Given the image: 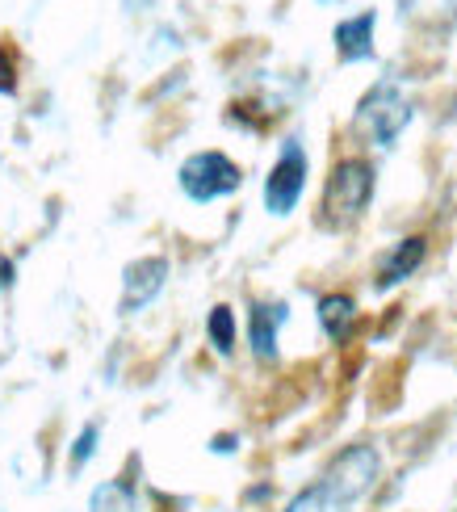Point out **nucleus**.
I'll return each instance as SVG.
<instances>
[{"label": "nucleus", "instance_id": "1", "mask_svg": "<svg viewBox=\"0 0 457 512\" xmlns=\"http://www.w3.org/2000/svg\"><path fill=\"white\" fill-rule=\"evenodd\" d=\"M407 122H411V101L403 97V89L395 80H378L374 89L357 101L353 131L374 147H395V139L407 131Z\"/></svg>", "mask_w": 457, "mask_h": 512}, {"label": "nucleus", "instance_id": "2", "mask_svg": "<svg viewBox=\"0 0 457 512\" xmlns=\"http://www.w3.org/2000/svg\"><path fill=\"white\" fill-rule=\"evenodd\" d=\"M374 198V168L365 160H340L323 185V223L348 227L361 219V210Z\"/></svg>", "mask_w": 457, "mask_h": 512}, {"label": "nucleus", "instance_id": "3", "mask_svg": "<svg viewBox=\"0 0 457 512\" xmlns=\"http://www.w3.org/2000/svg\"><path fill=\"white\" fill-rule=\"evenodd\" d=\"M181 189L189 202H219V198H231L239 185H244V173H239V164L223 152H193L181 173H177Z\"/></svg>", "mask_w": 457, "mask_h": 512}, {"label": "nucleus", "instance_id": "4", "mask_svg": "<svg viewBox=\"0 0 457 512\" xmlns=\"http://www.w3.org/2000/svg\"><path fill=\"white\" fill-rule=\"evenodd\" d=\"M307 152H302L298 139H286L281 143V156L277 164L269 168V181H265V210L277 219H286L290 210L298 206L302 189H307Z\"/></svg>", "mask_w": 457, "mask_h": 512}, {"label": "nucleus", "instance_id": "5", "mask_svg": "<svg viewBox=\"0 0 457 512\" xmlns=\"http://www.w3.org/2000/svg\"><path fill=\"white\" fill-rule=\"evenodd\" d=\"M378 475H382V458L374 445H348L340 458H332L328 471H323V483H328L332 492H340L348 504H357L369 487L378 483Z\"/></svg>", "mask_w": 457, "mask_h": 512}, {"label": "nucleus", "instance_id": "6", "mask_svg": "<svg viewBox=\"0 0 457 512\" xmlns=\"http://www.w3.org/2000/svg\"><path fill=\"white\" fill-rule=\"evenodd\" d=\"M168 282V261L164 256H143V261H130L126 273H122V303L118 311L122 315H135L143 311L151 298H156Z\"/></svg>", "mask_w": 457, "mask_h": 512}, {"label": "nucleus", "instance_id": "7", "mask_svg": "<svg viewBox=\"0 0 457 512\" xmlns=\"http://www.w3.org/2000/svg\"><path fill=\"white\" fill-rule=\"evenodd\" d=\"M374 26H378V13L374 9H365L357 17H344L340 26H336V55L340 63H365V59H374Z\"/></svg>", "mask_w": 457, "mask_h": 512}, {"label": "nucleus", "instance_id": "8", "mask_svg": "<svg viewBox=\"0 0 457 512\" xmlns=\"http://www.w3.org/2000/svg\"><path fill=\"white\" fill-rule=\"evenodd\" d=\"M286 324V303H252L248 311V345L256 361H277V332Z\"/></svg>", "mask_w": 457, "mask_h": 512}, {"label": "nucleus", "instance_id": "9", "mask_svg": "<svg viewBox=\"0 0 457 512\" xmlns=\"http://www.w3.org/2000/svg\"><path fill=\"white\" fill-rule=\"evenodd\" d=\"M424 256H428V240L424 236L399 240L395 248L382 256V265H378V290H395L399 282H407V277L424 265Z\"/></svg>", "mask_w": 457, "mask_h": 512}, {"label": "nucleus", "instance_id": "10", "mask_svg": "<svg viewBox=\"0 0 457 512\" xmlns=\"http://www.w3.org/2000/svg\"><path fill=\"white\" fill-rule=\"evenodd\" d=\"M353 319H357V303L348 294H323L319 298V324L323 332H328V340H348V332H353Z\"/></svg>", "mask_w": 457, "mask_h": 512}, {"label": "nucleus", "instance_id": "11", "mask_svg": "<svg viewBox=\"0 0 457 512\" xmlns=\"http://www.w3.org/2000/svg\"><path fill=\"white\" fill-rule=\"evenodd\" d=\"M353 504H348L340 492H332L328 483H311V487H302V492L286 504V512H348Z\"/></svg>", "mask_w": 457, "mask_h": 512}, {"label": "nucleus", "instance_id": "12", "mask_svg": "<svg viewBox=\"0 0 457 512\" xmlns=\"http://www.w3.org/2000/svg\"><path fill=\"white\" fill-rule=\"evenodd\" d=\"M89 512H135V487L130 483H101L89 500Z\"/></svg>", "mask_w": 457, "mask_h": 512}, {"label": "nucleus", "instance_id": "13", "mask_svg": "<svg viewBox=\"0 0 457 512\" xmlns=\"http://www.w3.org/2000/svg\"><path fill=\"white\" fill-rule=\"evenodd\" d=\"M206 336H210V345L227 357L235 349V311L231 307H214L206 315Z\"/></svg>", "mask_w": 457, "mask_h": 512}, {"label": "nucleus", "instance_id": "14", "mask_svg": "<svg viewBox=\"0 0 457 512\" xmlns=\"http://www.w3.org/2000/svg\"><path fill=\"white\" fill-rule=\"evenodd\" d=\"M97 437H101L97 424H84V429H80V437H76V445H72V458H68L72 471H80V466L97 454Z\"/></svg>", "mask_w": 457, "mask_h": 512}, {"label": "nucleus", "instance_id": "15", "mask_svg": "<svg viewBox=\"0 0 457 512\" xmlns=\"http://www.w3.org/2000/svg\"><path fill=\"white\" fill-rule=\"evenodd\" d=\"M0 93H5V97L17 93V76H13V63H9L5 51H0Z\"/></svg>", "mask_w": 457, "mask_h": 512}, {"label": "nucleus", "instance_id": "16", "mask_svg": "<svg viewBox=\"0 0 457 512\" xmlns=\"http://www.w3.org/2000/svg\"><path fill=\"white\" fill-rule=\"evenodd\" d=\"M122 5H126L130 13H139V9H151V5H156V0H122Z\"/></svg>", "mask_w": 457, "mask_h": 512}, {"label": "nucleus", "instance_id": "17", "mask_svg": "<svg viewBox=\"0 0 457 512\" xmlns=\"http://www.w3.org/2000/svg\"><path fill=\"white\" fill-rule=\"evenodd\" d=\"M407 5H411V0H403V9H407Z\"/></svg>", "mask_w": 457, "mask_h": 512}]
</instances>
